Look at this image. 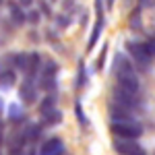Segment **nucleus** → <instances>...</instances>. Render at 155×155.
<instances>
[{"label":"nucleus","mask_w":155,"mask_h":155,"mask_svg":"<svg viewBox=\"0 0 155 155\" xmlns=\"http://www.w3.org/2000/svg\"><path fill=\"white\" fill-rule=\"evenodd\" d=\"M116 79H118L116 91L130 97H139L141 85H139V79H137V72L132 71V64L128 62V58L124 54H118V58H116Z\"/></svg>","instance_id":"nucleus-1"},{"label":"nucleus","mask_w":155,"mask_h":155,"mask_svg":"<svg viewBox=\"0 0 155 155\" xmlns=\"http://www.w3.org/2000/svg\"><path fill=\"white\" fill-rule=\"evenodd\" d=\"M112 134L116 139H139L143 134V124L134 122V120H114L110 126Z\"/></svg>","instance_id":"nucleus-2"},{"label":"nucleus","mask_w":155,"mask_h":155,"mask_svg":"<svg viewBox=\"0 0 155 155\" xmlns=\"http://www.w3.org/2000/svg\"><path fill=\"white\" fill-rule=\"evenodd\" d=\"M106 25V17H104V4L101 0H95V25H93V31H91V37H89V44H87V50H93L97 44V39L101 35V29Z\"/></svg>","instance_id":"nucleus-3"},{"label":"nucleus","mask_w":155,"mask_h":155,"mask_svg":"<svg viewBox=\"0 0 155 155\" xmlns=\"http://www.w3.org/2000/svg\"><path fill=\"white\" fill-rule=\"evenodd\" d=\"M114 149L118 155H145V149L137 139H114Z\"/></svg>","instance_id":"nucleus-4"},{"label":"nucleus","mask_w":155,"mask_h":155,"mask_svg":"<svg viewBox=\"0 0 155 155\" xmlns=\"http://www.w3.org/2000/svg\"><path fill=\"white\" fill-rule=\"evenodd\" d=\"M126 50L130 52V56L137 60V64H141V66H149V62H151V52L147 48V44H139V41H128L126 44Z\"/></svg>","instance_id":"nucleus-5"},{"label":"nucleus","mask_w":155,"mask_h":155,"mask_svg":"<svg viewBox=\"0 0 155 155\" xmlns=\"http://www.w3.org/2000/svg\"><path fill=\"white\" fill-rule=\"evenodd\" d=\"M19 97L23 99L25 104H33L37 97V87L33 83V79H29V77H25V81L21 83L19 87Z\"/></svg>","instance_id":"nucleus-6"},{"label":"nucleus","mask_w":155,"mask_h":155,"mask_svg":"<svg viewBox=\"0 0 155 155\" xmlns=\"http://www.w3.org/2000/svg\"><path fill=\"white\" fill-rule=\"evenodd\" d=\"M39 155H64V143L58 137H52L39 147Z\"/></svg>","instance_id":"nucleus-7"},{"label":"nucleus","mask_w":155,"mask_h":155,"mask_svg":"<svg viewBox=\"0 0 155 155\" xmlns=\"http://www.w3.org/2000/svg\"><path fill=\"white\" fill-rule=\"evenodd\" d=\"M39 62H41V58H39V54L37 52H27V64H25V77H29V79H35L37 71H39Z\"/></svg>","instance_id":"nucleus-8"},{"label":"nucleus","mask_w":155,"mask_h":155,"mask_svg":"<svg viewBox=\"0 0 155 155\" xmlns=\"http://www.w3.org/2000/svg\"><path fill=\"white\" fill-rule=\"evenodd\" d=\"M54 107H56V97L54 95H46L44 99H41V104H39V114L44 116V114L52 112Z\"/></svg>","instance_id":"nucleus-9"},{"label":"nucleus","mask_w":155,"mask_h":155,"mask_svg":"<svg viewBox=\"0 0 155 155\" xmlns=\"http://www.w3.org/2000/svg\"><path fill=\"white\" fill-rule=\"evenodd\" d=\"M41 118H44V124H46V126H54V124H58L60 120H62V114H60L58 110L54 107L52 112H48V114H44Z\"/></svg>","instance_id":"nucleus-10"},{"label":"nucleus","mask_w":155,"mask_h":155,"mask_svg":"<svg viewBox=\"0 0 155 155\" xmlns=\"http://www.w3.org/2000/svg\"><path fill=\"white\" fill-rule=\"evenodd\" d=\"M15 72L12 71H4L2 74H0V89H8V87H12L15 85Z\"/></svg>","instance_id":"nucleus-11"},{"label":"nucleus","mask_w":155,"mask_h":155,"mask_svg":"<svg viewBox=\"0 0 155 155\" xmlns=\"http://www.w3.org/2000/svg\"><path fill=\"white\" fill-rule=\"evenodd\" d=\"M11 15H12V21L17 25H23L27 21V15L21 11V6L19 4H11Z\"/></svg>","instance_id":"nucleus-12"},{"label":"nucleus","mask_w":155,"mask_h":155,"mask_svg":"<svg viewBox=\"0 0 155 155\" xmlns=\"http://www.w3.org/2000/svg\"><path fill=\"white\" fill-rule=\"evenodd\" d=\"M8 118L12 122H19V120L23 118V107L19 106V104H11L8 106Z\"/></svg>","instance_id":"nucleus-13"},{"label":"nucleus","mask_w":155,"mask_h":155,"mask_svg":"<svg viewBox=\"0 0 155 155\" xmlns=\"http://www.w3.org/2000/svg\"><path fill=\"white\" fill-rule=\"evenodd\" d=\"M25 64H27V54H17L15 56V66L21 72H25Z\"/></svg>","instance_id":"nucleus-14"},{"label":"nucleus","mask_w":155,"mask_h":155,"mask_svg":"<svg viewBox=\"0 0 155 155\" xmlns=\"http://www.w3.org/2000/svg\"><path fill=\"white\" fill-rule=\"evenodd\" d=\"M77 85H79V89L85 87V64L83 62L79 64V81H77Z\"/></svg>","instance_id":"nucleus-15"},{"label":"nucleus","mask_w":155,"mask_h":155,"mask_svg":"<svg viewBox=\"0 0 155 155\" xmlns=\"http://www.w3.org/2000/svg\"><path fill=\"white\" fill-rule=\"evenodd\" d=\"M39 17H41L39 11H31L27 15V21H29V23H39Z\"/></svg>","instance_id":"nucleus-16"},{"label":"nucleus","mask_w":155,"mask_h":155,"mask_svg":"<svg viewBox=\"0 0 155 155\" xmlns=\"http://www.w3.org/2000/svg\"><path fill=\"white\" fill-rule=\"evenodd\" d=\"M74 112H77V118H79V122H81V124H87V120H85V116H83V110H81V104H77V106H74Z\"/></svg>","instance_id":"nucleus-17"},{"label":"nucleus","mask_w":155,"mask_h":155,"mask_svg":"<svg viewBox=\"0 0 155 155\" xmlns=\"http://www.w3.org/2000/svg\"><path fill=\"white\" fill-rule=\"evenodd\" d=\"M104 60H106V46H104V52H101V56H99V60H97V68H99V71L104 68Z\"/></svg>","instance_id":"nucleus-18"},{"label":"nucleus","mask_w":155,"mask_h":155,"mask_svg":"<svg viewBox=\"0 0 155 155\" xmlns=\"http://www.w3.org/2000/svg\"><path fill=\"white\" fill-rule=\"evenodd\" d=\"M147 48H149V52H151V56H155V37L147 41Z\"/></svg>","instance_id":"nucleus-19"},{"label":"nucleus","mask_w":155,"mask_h":155,"mask_svg":"<svg viewBox=\"0 0 155 155\" xmlns=\"http://www.w3.org/2000/svg\"><path fill=\"white\" fill-rule=\"evenodd\" d=\"M4 143V122L0 120V145Z\"/></svg>","instance_id":"nucleus-20"},{"label":"nucleus","mask_w":155,"mask_h":155,"mask_svg":"<svg viewBox=\"0 0 155 155\" xmlns=\"http://www.w3.org/2000/svg\"><path fill=\"white\" fill-rule=\"evenodd\" d=\"M33 0H19V6H31Z\"/></svg>","instance_id":"nucleus-21"},{"label":"nucleus","mask_w":155,"mask_h":155,"mask_svg":"<svg viewBox=\"0 0 155 155\" xmlns=\"http://www.w3.org/2000/svg\"><path fill=\"white\" fill-rule=\"evenodd\" d=\"M107 2V8H112V6H114V2H116V0H106Z\"/></svg>","instance_id":"nucleus-22"},{"label":"nucleus","mask_w":155,"mask_h":155,"mask_svg":"<svg viewBox=\"0 0 155 155\" xmlns=\"http://www.w3.org/2000/svg\"><path fill=\"white\" fill-rule=\"evenodd\" d=\"M143 2H147V0H143Z\"/></svg>","instance_id":"nucleus-23"}]
</instances>
